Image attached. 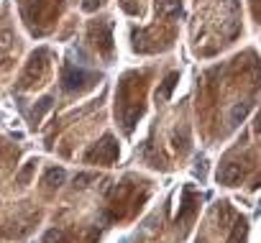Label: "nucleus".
Returning a JSON list of instances; mask_svg holds the SVG:
<instances>
[{"instance_id":"f257e3e1","label":"nucleus","mask_w":261,"mask_h":243,"mask_svg":"<svg viewBox=\"0 0 261 243\" xmlns=\"http://www.w3.org/2000/svg\"><path fill=\"white\" fill-rule=\"evenodd\" d=\"M115 100H118L115 102V118H120L125 133H130L134 131V123L144 113V82H141L139 72H128L120 79Z\"/></svg>"},{"instance_id":"f03ea898","label":"nucleus","mask_w":261,"mask_h":243,"mask_svg":"<svg viewBox=\"0 0 261 243\" xmlns=\"http://www.w3.org/2000/svg\"><path fill=\"white\" fill-rule=\"evenodd\" d=\"M97 79H100L97 72H87V69L74 67V64H69V62L62 67V90H64V92H82V90H90Z\"/></svg>"},{"instance_id":"7ed1b4c3","label":"nucleus","mask_w":261,"mask_h":243,"mask_svg":"<svg viewBox=\"0 0 261 243\" xmlns=\"http://www.w3.org/2000/svg\"><path fill=\"white\" fill-rule=\"evenodd\" d=\"M49 49H39V51H34L31 54V59H29V64H26V72L21 74V90H29V87H34V85H41V79L46 77V72H49Z\"/></svg>"},{"instance_id":"20e7f679","label":"nucleus","mask_w":261,"mask_h":243,"mask_svg":"<svg viewBox=\"0 0 261 243\" xmlns=\"http://www.w3.org/2000/svg\"><path fill=\"white\" fill-rule=\"evenodd\" d=\"M87 36L92 41V46L97 49V54H102L105 59L113 57V23L108 18L102 21H92L87 29Z\"/></svg>"},{"instance_id":"39448f33","label":"nucleus","mask_w":261,"mask_h":243,"mask_svg":"<svg viewBox=\"0 0 261 243\" xmlns=\"http://www.w3.org/2000/svg\"><path fill=\"white\" fill-rule=\"evenodd\" d=\"M118 144H115V139L110 136V133H105L95 146H90L87 151H85V161H97V164H102V167H110L115 159H118Z\"/></svg>"},{"instance_id":"423d86ee","label":"nucleus","mask_w":261,"mask_h":243,"mask_svg":"<svg viewBox=\"0 0 261 243\" xmlns=\"http://www.w3.org/2000/svg\"><path fill=\"white\" fill-rule=\"evenodd\" d=\"M197 202H200V195H195L192 187H185V192H182V210H179V215H177V223L192 218V212L197 210Z\"/></svg>"},{"instance_id":"0eeeda50","label":"nucleus","mask_w":261,"mask_h":243,"mask_svg":"<svg viewBox=\"0 0 261 243\" xmlns=\"http://www.w3.org/2000/svg\"><path fill=\"white\" fill-rule=\"evenodd\" d=\"M177 79H179V72H169V74L164 77V82H162L159 90H156V100H159V102H167V100L172 97V90H174Z\"/></svg>"},{"instance_id":"6e6552de","label":"nucleus","mask_w":261,"mask_h":243,"mask_svg":"<svg viewBox=\"0 0 261 243\" xmlns=\"http://www.w3.org/2000/svg\"><path fill=\"white\" fill-rule=\"evenodd\" d=\"M64 169H57V167H51V169H46V174H44V179H41V184H46V190L51 192V190H59L62 187V182H64Z\"/></svg>"},{"instance_id":"1a4fd4ad","label":"nucleus","mask_w":261,"mask_h":243,"mask_svg":"<svg viewBox=\"0 0 261 243\" xmlns=\"http://www.w3.org/2000/svg\"><path fill=\"white\" fill-rule=\"evenodd\" d=\"M246 233H248V223H246V218H238L236 220V228H233V235L228 238V243H243L246 240Z\"/></svg>"},{"instance_id":"9d476101","label":"nucleus","mask_w":261,"mask_h":243,"mask_svg":"<svg viewBox=\"0 0 261 243\" xmlns=\"http://www.w3.org/2000/svg\"><path fill=\"white\" fill-rule=\"evenodd\" d=\"M36 164H39V161H36V159H31V161H29V164L23 167V172H18V177H16V182H18L21 187H26V184L31 182V174L36 172Z\"/></svg>"},{"instance_id":"9b49d317","label":"nucleus","mask_w":261,"mask_h":243,"mask_svg":"<svg viewBox=\"0 0 261 243\" xmlns=\"http://www.w3.org/2000/svg\"><path fill=\"white\" fill-rule=\"evenodd\" d=\"M49 107H51V97H44V100L39 102V107H34V113H31V123H34V126L44 118V113H46Z\"/></svg>"},{"instance_id":"f8f14e48","label":"nucleus","mask_w":261,"mask_h":243,"mask_svg":"<svg viewBox=\"0 0 261 243\" xmlns=\"http://www.w3.org/2000/svg\"><path fill=\"white\" fill-rule=\"evenodd\" d=\"M251 11H253V18L261 23V0H251Z\"/></svg>"},{"instance_id":"ddd939ff","label":"nucleus","mask_w":261,"mask_h":243,"mask_svg":"<svg viewBox=\"0 0 261 243\" xmlns=\"http://www.w3.org/2000/svg\"><path fill=\"white\" fill-rule=\"evenodd\" d=\"M95 177L92 174H80V177H74V184H80V187H85L87 182H92Z\"/></svg>"}]
</instances>
